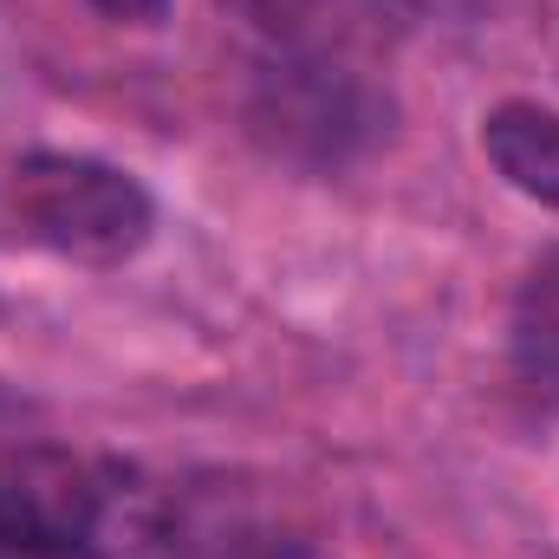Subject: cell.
<instances>
[{
	"mask_svg": "<svg viewBox=\"0 0 559 559\" xmlns=\"http://www.w3.org/2000/svg\"><path fill=\"white\" fill-rule=\"evenodd\" d=\"M7 209L20 235L79 267H124L156 228V202L131 169L72 150H33L7 176Z\"/></svg>",
	"mask_w": 559,
	"mask_h": 559,
	"instance_id": "6da1fadb",
	"label": "cell"
},
{
	"mask_svg": "<svg viewBox=\"0 0 559 559\" xmlns=\"http://www.w3.org/2000/svg\"><path fill=\"white\" fill-rule=\"evenodd\" d=\"M248 131L299 169H345L391 131V98L332 59H280L248 92Z\"/></svg>",
	"mask_w": 559,
	"mask_h": 559,
	"instance_id": "7a4b0ae2",
	"label": "cell"
},
{
	"mask_svg": "<svg viewBox=\"0 0 559 559\" xmlns=\"http://www.w3.org/2000/svg\"><path fill=\"white\" fill-rule=\"evenodd\" d=\"M105 475L59 442L0 449V559H92L105 534Z\"/></svg>",
	"mask_w": 559,
	"mask_h": 559,
	"instance_id": "3957f363",
	"label": "cell"
},
{
	"mask_svg": "<svg viewBox=\"0 0 559 559\" xmlns=\"http://www.w3.org/2000/svg\"><path fill=\"white\" fill-rule=\"evenodd\" d=\"M481 150L501 169L508 189H521L527 202L559 209V111L534 98H508L481 118Z\"/></svg>",
	"mask_w": 559,
	"mask_h": 559,
	"instance_id": "277c9868",
	"label": "cell"
},
{
	"mask_svg": "<svg viewBox=\"0 0 559 559\" xmlns=\"http://www.w3.org/2000/svg\"><path fill=\"white\" fill-rule=\"evenodd\" d=\"M514 371L527 391L559 397V254H547L521 280L514 299Z\"/></svg>",
	"mask_w": 559,
	"mask_h": 559,
	"instance_id": "5b68a950",
	"label": "cell"
},
{
	"mask_svg": "<svg viewBox=\"0 0 559 559\" xmlns=\"http://www.w3.org/2000/svg\"><path fill=\"white\" fill-rule=\"evenodd\" d=\"M228 13H241L248 26H261V33H274V39H299L306 33V20L319 13V0H222Z\"/></svg>",
	"mask_w": 559,
	"mask_h": 559,
	"instance_id": "8992f818",
	"label": "cell"
},
{
	"mask_svg": "<svg viewBox=\"0 0 559 559\" xmlns=\"http://www.w3.org/2000/svg\"><path fill=\"white\" fill-rule=\"evenodd\" d=\"M105 20H124V26H156L169 13V0H92Z\"/></svg>",
	"mask_w": 559,
	"mask_h": 559,
	"instance_id": "52a82bcc",
	"label": "cell"
}]
</instances>
